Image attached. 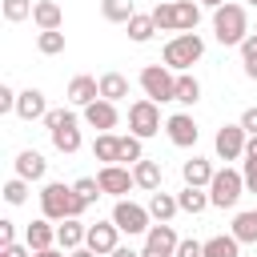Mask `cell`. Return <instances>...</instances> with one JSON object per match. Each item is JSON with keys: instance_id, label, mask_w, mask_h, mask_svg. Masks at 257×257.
I'll return each mask as SVG.
<instances>
[{"instance_id": "cell-1", "label": "cell", "mask_w": 257, "mask_h": 257, "mask_svg": "<svg viewBox=\"0 0 257 257\" xmlns=\"http://www.w3.org/2000/svg\"><path fill=\"white\" fill-rule=\"evenodd\" d=\"M84 201H80V193L72 189V185H64V181H44V189H40V217H48V221H68V217H84Z\"/></svg>"}, {"instance_id": "cell-2", "label": "cell", "mask_w": 257, "mask_h": 257, "mask_svg": "<svg viewBox=\"0 0 257 257\" xmlns=\"http://www.w3.org/2000/svg\"><path fill=\"white\" fill-rule=\"evenodd\" d=\"M249 32H253V28H249V12H245V4H233V0H229L225 8L213 12V36H217V44H225V48H241Z\"/></svg>"}, {"instance_id": "cell-3", "label": "cell", "mask_w": 257, "mask_h": 257, "mask_svg": "<svg viewBox=\"0 0 257 257\" xmlns=\"http://www.w3.org/2000/svg\"><path fill=\"white\" fill-rule=\"evenodd\" d=\"M201 56H205V40H201L197 32H177V36L165 44L161 64H165V68H173V72H189Z\"/></svg>"}, {"instance_id": "cell-4", "label": "cell", "mask_w": 257, "mask_h": 257, "mask_svg": "<svg viewBox=\"0 0 257 257\" xmlns=\"http://www.w3.org/2000/svg\"><path fill=\"white\" fill-rule=\"evenodd\" d=\"M44 128H48V137H52V149H56V153L72 157V153L80 149V124H76V112H72V108H48Z\"/></svg>"}, {"instance_id": "cell-5", "label": "cell", "mask_w": 257, "mask_h": 257, "mask_svg": "<svg viewBox=\"0 0 257 257\" xmlns=\"http://www.w3.org/2000/svg\"><path fill=\"white\" fill-rule=\"evenodd\" d=\"M137 80H141V88H145L149 100H157V104L177 100V72H173V68H165V64H145Z\"/></svg>"}, {"instance_id": "cell-6", "label": "cell", "mask_w": 257, "mask_h": 257, "mask_svg": "<svg viewBox=\"0 0 257 257\" xmlns=\"http://www.w3.org/2000/svg\"><path fill=\"white\" fill-rule=\"evenodd\" d=\"M245 193V177L237 169H217L213 181H209V205L213 209H233Z\"/></svg>"}, {"instance_id": "cell-7", "label": "cell", "mask_w": 257, "mask_h": 257, "mask_svg": "<svg viewBox=\"0 0 257 257\" xmlns=\"http://www.w3.org/2000/svg\"><path fill=\"white\" fill-rule=\"evenodd\" d=\"M112 225L120 233H128V237H145L153 229V213H149V205H137V201L124 197V201L112 205Z\"/></svg>"}, {"instance_id": "cell-8", "label": "cell", "mask_w": 257, "mask_h": 257, "mask_svg": "<svg viewBox=\"0 0 257 257\" xmlns=\"http://www.w3.org/2000/svg\"><path fill=\"white\" fill-rule=\"evenodd\" d=\"M128 133L141 137V141L157 137V133H161V104L149 100V96L133 100V104H128Z\"/></svg>"}, {"instance_id": "cell-9", "label": "cell", "mask_w": 257, "mask_h": 257, "mask_svg": "<svg viewBox=\"0 0 257 257\" xmlns=\"http://www.w3.org/2000/svg\"><path fill=\"white\" fill-rule=\"evenodd\" d=\"M245 145H249V133L241 124H221L213 137V149L221 161H245Z\"/></svg>"}, {"instance_id": "cell-10", "label": "cell", "mask_w": 257, "mask_h": 257, "mask_svg": "<svg viewBox=\"0 0 257 257\" xmlns=\"http://www.w3.org/2000/svg\"><path fill=\"white\" fill-rule=\"evenodd\" d=\"M177 245H181L177 229L165 225V221H157V225L145 233V249H141V257H177Z\"/></svg>"}, {"instance_id": "cell-11", "label": "cell", "mask_w": 257, "mask_h": 257, "mask_svg": "<svg viewBox=\"0 0 257 257\" xmlns=\"http://www.w3.org/2000/svg\"><path fill=\"white\" fill-rule=\"evenodd\" d=\"M96 181H100V193H104V197H116V201H124V193H128V189H137V181H133V169H128V165H100Z\"/></svg>"}, {"instance_id": "cell-12", "label": "cell", "mask_w": 257, "mask_h": 257, "mask_svg": "<svg viewBox=\"0 0 257 257\" xmlns=\"http://www.w3.org/2000/svg\"><path fill=\"white\" fill-rule=\"evenodd\" d=\"M84 245H88L96 257H108L112 249H120V229L112 225V217H108V221H96V225H88V237H84Z\"/></svg>"}, {"instance_id": "cell-13", "label": "cell", "mask_w": 257, "mask_h": 257, "mask_svg": "<svg viewBox=\"0 0 257 257\" xmlns=\"http://www.w3.org/2000/svg\"><path fill=\"white\" fill-rule=\"evenodd\" d=\"M165 133H169V141H173L177 149H193L197 137H201V128H197V120H193L189 112H173V116L165 120Z\"/></svg>"}, {"instance_id": "cell-14", "label": "cell", "mask_w": 257, "mask_h": 257, "mask_svg": "<svg viewBox=\"0 0 257 257\" xmlns=\"http://www.w3.org/2000/svg\"><path fill=\"white\" fill-rule=\"evenodd\" d=\"M84 124L88 128H96V133H112L116 124H120V112H116V104L112 100H92L88 108H84Z\"/></svg>"}, {"instance_id": "cell-15", "label": "cell", "mask_w": 257, "mask_h": 257, "mask_svg": "<svg viewBox=\"0 0 257 257\" xmlns=\"http://www.w3.org/2000/svg\"><path fill=\"white\" fill-rule=\"evenodd\" d=\"M24 245H28L32 253L56 249V225H52L48 217H36V221H28V225H24Z\"/></svg>"}, {"instance_id": "cell-16", "label": "cell", "mask_w": 257, "mask_h": 257, "mask_svg": "<svg viewBox=\"0 0 257 257\" xmlns=\"http://www.w3.org/2000/svg\"><path fill=\"white\" fill-rule=\"evenodd\" d=\"M92 100H100V80H92V76H72V80H68V104L88 108Z\"/></svg>"}, {"instance_id": "cell-17", "label": "cell", "mask_w": 257, "mask_h": 257, "mask_svg": "<svg viewBox=\"0 0 257 257\" xmlns=\"http://www.w3.org/2000/svg\"><path fill=\"white\" fill-rule=\"evenodd\" d=\"M16 116H20V120H44V116H48L44 92H40V88H24L20 100H16Z\"/></svg>"}, {"instance_id": "cell-18", "label": "cell", "mask_w": 257, "mask_h": 257, "mask_svg": "<svg viewBox=\"0 0 257 257\" xmlns=\"http://www.w3.org/2000/svg\"><path fill=\"white\" fill-rule=\"evenodd\" d=\"M44 173H48V161H44V153H36V149H24V153H16V177H24V181L32 185V181H44Z\"/></svg>"}, {"instance_id": "cell-19", "label": "cell", "mask_w": 257, "mask_h": 257, "mask_svg": "<svg viewBox=\"0 0 257 257\" xmlns=\"http://www.w3.org/2000/svg\"><path fill=\"white\" fill-rule=\"evenodd\" d=\"M84 237H88V225H84L80 217H68V221H60V225H56V245H60L64 253L80 249V245H84Z\"/></svg>"}, {"instance_id": "cell-20", "label": "cell", "mask_w": 257, "mask_h": 257, "mask_svg": "<svg viewBox=\"0 0 257 257\" xmlns=\"http://www.w3.org/2000/svg\"><path fill=\"white\" fill-rule=\"evenodd\" d=\"M32 24H36L40 32H56V28L64 24L60 4H56V0H36V8H32Z\"/></svg>"}, {"instance_id": "cell-21", "label": "cell", "mask_w": 257, "mask_h": 257, "mask_svg": "<svg viewBox=\"0 0 257 257\" xmlns=\"http://www.w3.org/2000/svg\"><path fill=\"white\" fill-rule=\"evenodd\" d=\"M213 173H217V169H213L205 157H189V161L181 165V177H185V185H193V189H209Z\"/></svg>"}, {"instance_id": "cell-22", "label": "cell", "mask_w": 257, "mask_h": 257, "mask_svg": "<svg viewBox=\"0 0 257 257\" xmlns=\"http://www.w3.org/2000/svg\"><path fill=\"white\" fill-rule=\"evenodd\" d=\"M161 177H165V173H161V161H149V157H145V161L133 165V181H137V189H145V193H157V189H161Z\"/></svg>"}, {"instance_id": "cell-23", "label": "cell", "mask_w": 257, "mask_h": 257, "mask_svg": "<svg viewBox=\"0 0 257 257\" xmlns=\"http://www.w3.org/2000/svg\"><path fill=\"white\" fill-rule=\"evenodd\" d=\"M149 213H153V221H173L177 213H181V205H177V193H165V189H157V193H149Z\"/></svg>"}, {"instance_id": "cell-24", "label": "cell", "mask_w": 257, "mask_h": 257, "mask_svg": "<svg viewBox=\"0 0 257 257\" xmlns=\"http://www.w3.org/2000/svg\"><path fill=\"white\" fill-rule=\"evenodd\" d=\"M173 24H177V32H197V24H201V4H193V0H173Z\"/></svg>"}, {"instance_id": "cell-25", "label": "cell", "mask_w": 257, "mask_h": 257, "mask_svg": "<svg viewBox=\"0 0 257 257\" xmlns=\"http://www.w3.org/2000/svg\"><path fill=\"white\" fill-rule=\"evenodd\" d=\"M92 157H96L100 165H120V137H116V133H96Z\"/></svg>"}, {"instance_id": "cell-26", "label": "cell", "mask_w": 257, "mask_h": 257, "mask_svg": "<svg viewBox=\"0 0 257 257\" xmlns=\"http://www.w3.org/2000/svg\"><path fill=\"white\" fill-rule=\"evenodd\" d=\"M229 233H233L241 245H253V241H257V209L237 213V217H233V225H229Z\"/></svg>"}, {"instance_id": "cell-27", "label": "cell", "mask_w": 257, "mask_h": 257, "mask_svg": "<svg viewBox=\"0 0 257 257\" xmlns=\"http://www.w3.org/2000/svg\"><path fill=\"white\" fill-rule=\"evenodd\" d=\"M177 205H181V213H205L209 209V189H193V185H185L181 193H177Z\"/></svg>"}, {"instance_id": "cell-28", "label": "cell", "mask_w": 257, "mask_h": 257, "mask_svg": "<svg viewBox=\"0 0 257 257\" xmlns=\"http://www.w3.org/2000/svg\"><path fill=\"white\" fill-rule=\"evenodd\" d=\"M100 16L108 24H128L137 16V4L133 0H100Z\"/></svg>"}, {"instance_id": "cell-29", "label": "cell", "mask_w": 257, "mask_h": 257, "mask_svg": "<svg viewBox=\"0 0 257 257\" xmlns=\"http://www.w3.org/2000/svg\"><path fill=\"white\" fill-rule=\"evenodd\" d=\"M205 257H241V241L233 233H217L205 241Z\"/></svg>"}, {"instance_id": "cell-30", "label": "cell", "mask_w": 257, "mask_h": 257, "mask_svg": "<svg viewBox=\"0 0 257 257\" xmlns=\"http://www.w3.org/2000/svg\"><path fill=\"white\" fill-rule=\"evenodd\" d=\"M124 28H128V40H133V44H145V40H153L157 20H153V12H137V16L124 24Z\"/></svg>"}, {"instance_id": "cell-31", "label": "cell", "mask_w": 257, "mask_h": 257, "mask_svg": "<svg viewBox=\"0 0 257 257\" xmlns=\"http://www.w3.org/2000/svg\"><path fill=\"white\" fill-rule=\"evenodd\" d=\"M100 96L112 100V104L124 100V96H128V76H120V72H104V76H100Z\"/></svg>"}, {"instance_id": "cell-32", "label": "cell", "mask_w": 257, "mask_h": 257, "mask_svg": "<svg viewBox=\"0 0 257 257\" xmlns=\"http://www.w3.org/2000/svg\"><path fill=\"white\" fill-rule=\"evenodd\" d=\"M177 100L181 104H197L201 100V80L193 72H177Z\"/></svg>"}, {"instance_id": "cell-33", "label": "cell", "mask_w": 257, "mask_h": 257, "mask_svg": "<svg viewBox=\"0 0 257 257\" xmlns=\"http://www.w3.org/2000/svg\"><path fill=\"white\" fill-rule=\"evenodd\" d=\"M137 161H145V141L141 137H120V165H137Z\"/></svg>"}, {"instance_id": "cell-34", "label": "cell", "mask_w": 257, "mask_h": 257, "mask_svg": "<svg viewBox=\"0 0 257 257\" xmlns=\"http://www.w3.org/2000/svg\"><path fill=\"white\" fill-rule=\"evenodd\" d=\"M32 8H36V0H4V20L8 24H20V20L32 16Z\"/></svg>"}, {"instance_id": "cell-35", "label": "cell", "mask_w": 257, "mask_h": 257, "mask_svg": "<svg viewBox=\"0 0 257 257\" xmlns=\"http://www.w3.org/2000/svg\"><path fill=\"white\" fill-rule=\"evenodd\" d=\"M36 48H40L44 56H60V52H64V32H60V28H56V32H40V36H36Z\"/></svg>"}, {"instance_id": "cell-36", "label": "cell", "mask_w": 257, "mask_h": 257, "mask_svg": "<svg viewBox=\"0 0 257 257\" xmlns=\"http://www.w3.org/2000/svg\"><path fill=\"white\" fill-rule=\"evenodd\" d=\"M241 60H245V76L257 80V32L245 36V44H241Z\"/></svg>"}, {"instance_id": "cell-37", "label": "cell", "mask_w": 257, "mask_h": 257, "mask_svg": "<svg viewBox=\"0 0 257 257\" xmlns=\"http://www.w3.org/2000/svg\"><path fill=\"white\" fill-rule=\"evenodd\" d=\"M72 189L80 193V201H84V205H92L96 197H104V193H100V181H96V177H76V181H72Z\"/></svg>"}, {"instance_id": "cell-38", "label": "cell", "mask_w": 257, "mask_h": 257, "mask_svg": "<svg viewBox=\"0 0 257 257\" xmlns=\"http://www.w3.org/2000/svg\"><path fill=\"white\" fill-rule=\"evenodd\" d=\"M4 201H8V205H24V201H28V181H24V177L4 181Z\"/></svg>"}, {"instance_id": "cell-39", "label": "cell", "mask_w": 257, "mask_h": 257, "mask_svg": "<svg viewBox=\"0 0 257 257\" xmlns=\"http://www.w3.org/2000/svg\"><path fill=\"white\" fill-rule=\"evenodd\" d=\"M177 257H205V241H197V237H185V241L177 245Z\"/></svg>"}, {"instance_id": "cell-40", "label": "cell", "mask_w": 257, "mask_h": 257, "mask_svg": "<svg viewBox=\"0 0 257 257\" xmlns=\"http://www.w3.org/2000/svg\"><path fill=\"white\" fill-rule=\"evenodd\" d=\"M16 100H20V92L12 84H0V112H16Z\"/></svg>"}, {"instance_id": "cell-41", "label": "cell", "mask_w": 257, "mask_h": 257, "mask_svg": "<svg viewBox=\"0 0 257 257\" xmlns=\"http://www.w3.org/2000/svg\"><path fill=\"white\" fill-rule=\"evenodd\" d=\"M237 124H241V128H245V133H249V137H257V104H253V108H245V112H241V120H237Z\"/></svg>"}, {"instance_id": "cell-42", "label": "cell", "mask_w": 257, "mask_h": 257, "mask_svg": "<svg viewBox=\"0 0 257 257\" xmlns=\"http://www.w3.org/2000/svg\"><path fill=\"white\" fill-rule=\"evenodd\" d=\"M241 177H245V193H257V161H245Z\"/></svg>"}, {"instance_id": "cell-43", "label": "cell", "mask_w": 257, "mask_h": 257, "mask_svg": "<svg viewBox=\"0 0 257 257\" xmlns=\"http://www.w3.org/2000/svg\"><path fill=\"white\" fill-rule=\"evenodd\" d=\"M16 245V221H0V249Z\"/></svg>"}, {"instance_id": "cell-44", "label": "cell", "mask_w": 257, "mask_h": 257, "mask_svg": "<svg viewBox=\"0 0 257 257\" xmlns=\"http://www.w3.org/2000/svg\"><path fill=\"white\" fill-rule=\"evenodd\" d=\"M0 257H32V249H28L24 241H16V245H4V249H0Z\"/></svg>"}, {"instance_id": "cell-45", "label": "cell", "mask_w": 257, "mask_h": 257, "mask_svg": "<svg viewBox=\"0 0 257 257\" xmlns=\"http://www.w3.org/2000/svg\"><path fill=\"white\" fill-rule=\"evenodd\" d=\"M108 257H141V249H128V245H120V249H112Z\"/></svg>"}, {"instance_id": "cell-46", "label": "cell", "mask_w": 257, "mask_h": 257, "mask_svg": "<svg viewBox=\"0 0 257 257\" xmlns=\"http://www.w3.org/2000/svg\"><path fill=\"white\" fill-rule=\"evenodd\" d=\"M245 161H257V137H249V145H245Z\"/></svg>"}, {"instance_id": "cell-47", "label": "cell", "mask_w": 257, "mask_h": 257, "mask_svg": "<svg viewBox=\"0 0 257 257\" xmlns=\"http://www.w3.org/2000/svg\"><path fill=\"white\" fill-rule=\"evenodd\" d=\"M197 4H201V8H213V12H217V8H225L229 0H197Z\"/></svg>"}, {"instance_id": "cell-48", "label": "cell", "mask_w": 257, "mask_h": 257, "mask_svg": "<svg viewBox=\"0 0 257 257\" xmlns=\"http://www.w3.org/2000/svg\"><path fill=\"white\" fill-rule=\"evenodd\" d=\"M32 257H68V253H64L60 245H56V249H44V253H32Z\"/></svg>"}, {"instance_id": "cell-49", "label": "cell", "mask_w": 257, "mask_h": 257, "mask_svg": "<svg viewBox=\"0 0 257 257\" xmlns=\"http://www.w3.org/2000/svg\"><path fill=\"white\" fill-rule=\"evenodd\" d=\"M68 257H96V253H92V249H88V245H80V249H72V253H68Z\"/></svg>"}, {"instance_id": "cell-50", "label": "cell", "mask_w": 257, "mask_h": 257, "mask_svg": "<svg viewBox=\"0 0 257 257\" xmlns=\"http://www.w3.org/2000/svg\"><path fill=\"white\" fill-rule=\"evenodd\" d=\"M245 4H253V8H257V0H245Z\"/></svg>"}, {"instance_id": "cell-51", "label": "cell", "mask_w": 257, "mask_h": 257, "mask_svg": "<svg viewBox=\"0 0 257 257\" xmlns=\"http://www.w3.org/2000/svg\"><path fill=\"white\" fill-rule=\"evenodd\" d=\"M253 32H257V28H253Z\"/></svg>"}]
</instances>
